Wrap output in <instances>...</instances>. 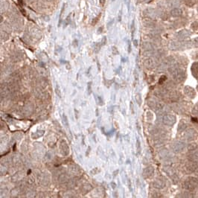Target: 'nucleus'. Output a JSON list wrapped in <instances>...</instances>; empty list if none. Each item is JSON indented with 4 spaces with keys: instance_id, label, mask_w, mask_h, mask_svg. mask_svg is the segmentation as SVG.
Instances as JSON below:
<instances>
[{
    "instance_id": "f257e3e1",
    "label": "nucleus",
    "mask_w": 198,
    "mask_h": 198,
    "mask_svg": "<svg viewBox=\"0 0 198 198\" xmlns=\"http://www.w3.org/2000/svg\"><path fill=\"white\" fill-rule=\"evenodd\" d=\"M197 185V180L194 178H190L189 180H187L186 181H185V188H186L187 189H189V190H192V189H194V188H196Z\"/></svg>"
},
{
    "instance_id": "f8f14e48",
    "label": "nucleus",
    "mask_w": 198,
    "mask_h": 198,
    "mask_svg": "<svg viewBox=\"0 0 198 198\" xmlns=\"http://www.w3.org/2000/svg\"><path fill=\"white\" fill-rule=\"evenodd\" d=\"M55 91H56V93L57 95H58V96H59V97H61V91H60V89H58V87H56V89H55Z\"/></svg>"
},
{
    "instance_id": "9b49d317",
    "label": "nucleus",
    "mask_w": 198,
    "mask_h": 198,
    "mask_svg": "<svg viewBox=\"0 0 198 198\" xmlns=\"http://www.w3.org/2000/svg\"><path fill=\"white\" fill-rule=\"evenodd\" d=\"M136 147H137L138 153L139 154L141 151V145H140V142H139V139H137V141H136Z\"/></svg>"
},
{
    "instance_id": "f03ea898",
    "label": "nucleus",
    "mask_w": 198,
    "mask_h": 198,
    "mask_svg": "<svg viewBox=\"0 0 198 198\" xmlns=\"http://www.w3.org/2000/svg\"><path fill=\"white\" fill-rule=\"evenodd\" d=\"M176 121V118L172 115H165L163 117V123L166 125H173Z\"/></svg>"
},
{
    "instance_id": "ddd939ff",
    "label": "nucleus",
    "mask_w": 198,
    "mask_h": 198,
    "mask_svg": "<svg viewBox=\"0 0 198 198\" xmlns=\"http://www.w3.org/2000/svg\"><path fill=\"white\" fill-rule=\"evenodd\" d=\"M130 106H131V110H132V113H133L134 111H133V102H130Z\"/></svg>"
},
{
    "instance_id": "0eeeda50",
    "label": "nucleus",
    "mask_w": 198,
    "mask_h": 198,
    "mask_svg": "<svg viewBox=\"0 0 198 198\" xmlns=\"http://www.w3.org/2000/svg\"><path fill=\"white\" fill-rule=\"evenodd\" d=\"M171 14L174 17H179L182 14L181 10L178 9V8H174L171 11Z\"/></svg>"
},
{
    "instance_id": "1a4fd4ad",
    "label": "nucleus",
    "mask_w": 198,
    "mask_h": 198,
    "mask_svg": "<svg viewBox=\"0 0 198 198\" xmlns=\"http://www.w3.org/2000/svg\"><path fill=\"white\" fill-rule=\"evenodd\" d=\"M136 101H137L139 105H140L141 103H142V98H141V95L139 94H137L136 95Z\"/></svg>"
},
{
    "instance_id": "20e7f679",
    "label": "nucleus",
    "mask_w": 198,
    "mask_h": 198,
    "mask_svg": "<svg viewBox=\"0 0 198 198\" xmlns=\"http://www.w3.org/2000/svg\"><path fill=\"white\" fill-rule=\"evenodd\" d=\"M185 93L191 98H193L195 96V92H194V89L192 88V87H187L186 88H185Z\"/></svg>"
},
{
    "instance_id": "7ed1b4c3",
    "label": "nucleus",
    "mask_w": 198,
    "mask_h": 198,
    "mask_svg": "<svg viewBox=\"0 0 198 198\" xmlns=\"http://www.w3.org/2000/svg\"><path fill=\"white\" fill-rule=\"evenodd\" d=\"M61 149L62 152H63V154L65 155H67L69 154V147L67 145L66 142L64 141H62L61 143Z\"/></svg>"
},
{
    "instance_id": "39448f33",
    "label": "nucleus",
    "mask_w": 198,
    "mask_h": 198,
    "mask_svg": "<svg viewBox=\"0 0 198 198\" xmlns=\"http://www.w3.org/2000/svg\"><path fill=\"white\" fill-rule=\"evenodd\" d=\"M153 173H154V168H153L152 167H149V168H147L144 169L143 174L145 177H148L151 176V175L153 174Z\"/></svg>"
},
{
    "instance_id": "9d476101",
    "label": "nucleus",
    "mask_w": 198,
    "mask_h": 198,
    "mask_svg": "<svg viewBox=\"0 0 198 198\" xmlns=\"http://www.w3.org/2000/svg\"><path fill=\"white\" fill-rule=\"evenodd\" d=\"M63 123H64L65 126H66L67 127H69V123H68V120H67V118L66 116V115L63 114Z\"/></svg>"
},
{
    "instance_id": "423d86ee",
    "label": "nucleus",
    "mask_w": 198,
    "mask_h": 198,
    "mask_svg": "<svg viewBox=\"0 0 198 198\" xmlns=\"http://www.w3.org/2000/svg\"><path fill=\"white\" fill-rule=\"evenodd\" d=\"M154 185L155 188H157V189H160V188H163L165 185V183L162 180H156L154 182Z\"/></svg>"
},
{
    "instance_id": "2eb2a0df",
    "label": "nucleus",
    "mask_w": 198,
    "mask_h": 198,
    "mask_svg": "<svg viewBox=\"0 0 198 198\" xmlns=\"http://www.w3.org/2000/svg\"><path fill=\"white\" fill-rule=\"evenodd\" d=\"M195 44H196V46H198V38L197 39H195Z\"/></svg>"
},
{
    "instance_id": "4468645a",
    "label": "nucleus",
    "mask_w": 198,
    "mask_h": 198,
    "mask_svg": "<svg viewBox=\"0 0 198 198\" xmlns=\"http://www.w3.org/2000/svg\"><path fill=\"white\" fill-rule=\"evenodd\" d=\"M113 49H114V50H113V51H116V50H117L116 47H113ZM118 54V51H116V52L115 53V54Z\"/></svg>"
},
{
    "instance_id": "6e6552de",
    "label": "nucleus",
    "mask_w": 198,
    "mask_h": 198,
    "mask_svg": "<svg viewBox=\"0 0 198 198\" xmlns=\"http://www.w3.org/2000/svg\"><path fill=\"white\" fill-rule=\"evenodd\" d=\"M189 34V32H188L187 31H182V32L179 33V35H180V37H186Z\"/></svg>"
}]
</instances>
